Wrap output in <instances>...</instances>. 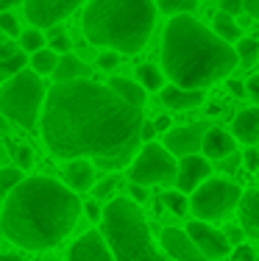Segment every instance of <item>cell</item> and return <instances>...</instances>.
Listing matches in <instances>:
<instances>
[{"label": "cell", "instance_id": "obj_1", "mask_svg": "<svg viewBox=\"0 0 259 261\" xmlns=\"http://www.w3.org/2000/svg\"><path fill=\"white\" fill-rule=\"evenodd\" d=\"M143 109L95 81H59L42 109V142L56 159H89L101 170L131 167L143 142Z\"/></svg>", "mask_w": 259, "mask_h": 261}, {"label": "cell", "instance_id": "obj_2", "mask_svg": "<svg viewBox=\"0 0 259 261\" xmlns=\"http://www.w3.org/2000/svg\"><path fill=\"white\" fill-rule=\"evenodd\" d=\"M78 214L81 200L67 184L26 178L3 203V233L22 250H48L76 228Z\"/></svg>", "mask_w": 259, "mask_h": 261}, {"label": "cell", "instance_id": "obj_3", "mask_svg": "<svg viewBox=\"0 0 259 261\" xmlns=\"http://www.w3.org/2000/svg\"><path fill=\"white\" fill-rule=\"evenodd\" d=\"M237 64V50L195 17L178 14L168 22L162 36V70L176 86L203 89L231 75Z\"/></svg>", "mask_w": 259, "mask_h": 261}, {"label": "cell", "instance_id": "obj_4", "mask_svg": "<svg viewBox=\"0 0 259 261\" xmlns=\"http://www.w3.org/2000/svg\"><path fill=\"white\" fill-rule=\"evenodd\" d=\"M156 22L153 0H89L81 31L89 45L114 53H139Z\"/></svg>", "mask_w": 259, "mask_h": 261}, {"label": "cell", "instance_id": "obj_5", "mask_svg": "<svg viewBox=\"0 0 259 261\" xmlns=\"http://www.w3.org/2000/svg\"><path fill=\"white\" fill-rule=\"evenodd\" d=\"M101 231L112 247L114 261H173L153 245L145 214L128 197H114L103 208Z\"/></svg>", "mask_w": 259, "mask_h": 261}, {"label": "cell", "instance_id": "obj_6", "mask_svg": "<svg viewBox=\"0 0 259 261\" xmlns=\"http://www.w3.org/2000/svg\"><path fill=\"white\" fill-rule=\"evenodd\" d=\"M42 100H48L42 75H36L34 70H22L20 75L3 81V92H0V109L11 122H17L20 128H36L42 114Z\"/></svg>", "mask_w": 259, "mask_h": 261}, {"label": "cell", "instance_id": "obj_7", "mask_svg": "<svg viewBox=\"0 0 259 261\" xmlns=\"http://www.w3.org/2000/svg\"><path fill=\"white\" fill-rule=\"evenodd\" d=\"M178 178V164L176 156L164 145L148 142L143 150L137 153V159L128 167V181L143 184V186H162V184H176Z\"/></svg>", "mask_w": 259, "mask_h": 261}, {"label": "cell", "instance_id": "obj_8", "mask_svg": "<svg viewBox=\"0 0 259 261\" xmlns=\"http://www.w3.org/2000/svg\"><path fill=\"white\" fill-rule=\"evenodd\" d=\"M243 200V189L231 181H220V178H209L198 189L190 195V208L198 220H220L229 211H234Z\"/></svg>", "mask_w": 259, "mask_h": 261}, {"label": "cell", "instance_id": "obj_9", "mask_svg": "<svg viewBox=\"0 0 259 261\" xmlns=\"http://www.w3.org/2000/svg\"><path fill=\"white\" fill-rule=\"evenodd\" d=\"M81 3L84 0H22V9H26V17L34 22V28H53Z\"/></svg>", "mask_w": 259, "mask_h": 261}, {"label": "cell", "instance_id": "obj_10", "mask_svg": "<svg viewBox=\"0 0 259 261\" xmlns=\"http://www.w3.org/2000/svg\"><path fill=\"white\" fill-rule=\"evenodd\" d=\"M187 233L193 236V242L201 247V253L209 261H218V258H223V256L231 253V239L226 236V231H218V228H212L209 222H203V220L190 222Z\"/></svg>", "mask_w": 259, "mask_h": 261}, {"label": "cell", "instance_id": "obj_11", "mask_svg": "<svg viewBox=\"0 0 259 261\" xmlns=\"http://www.w3.org/2000/svg\"><path fill=\"white\" fill-rule=\"evenodd\" d=\"M209 130L212 128L206 122H193V125H184V128H173L164 134V147L178 159L195 156L198 150H203V139H206Z\"/></svg>", "mask_w": 259, "mask_h": 261}, {"label": "cell", "instance_id": "obj_12", "mask_svg": "<svg viewBox=\"0 0 259 261\" xmlns=\"http://www.w3.org/2000/svg\"><path fill=\"white\" fill-rule=\"evenodd\" d=\"M67 261H114V253L103 231H86L84 236H78V242H73Z\"/></svg>", "mask_w": 259, "mask_h": 261}, {"label": "cell", "instance_id": "obj_13", "mask_svg": "<svg viewBox=\"0 0 259 261\" xmlns=\"http://www.w3.org/2000/svg\"><path fill=\"white\" fill-rule=\"evenodd\" d=\"M162 247L173 261H209L201 253V247L193 242V236L181 228H164L162 231Z\"/></svg>", "mask_w": 259, "mask_h": 261}, {"label": "cell", "instance_id": "obj_14", "mask_svg": "<svg viewBox=\"0 0 259 261\" xmlns=\"http://www.w3.org/2000/svg\"><path fill=\"white\" fill-rule=\"evenodd\" d=\"M209 175H212V164H209L206 156H184L178 161V178H176V186L184 192V195H193L195 189H198L201 184L209 181Z\"/></svg>", "mask_w": 259, "mask_h": 261}, {"label": "cell", "instance_id": "obj_15", "mask_svg": "<svg viewBox=\"0 0 259 261\" xmlns=\"http://www.w3.org/2000/svg\"><path fill=\"white\" fill-rule=\"evenodd\" d=\"M64 184L73 192H89L95 189V167L89 159H73L64 167Z\"/></svg>", "mask_w": 259, "mask_h": 261}, {"label": "cell", "instance_id": "obj_16", "mask_svg": "<svg viewBox=\"0 0 259 261\" xmlns=\"http://www.w3.org/2000/svg\"><path fill=\"white\" fill-rule=\"evenodd\" d=\"M162 103L168 109H176V111H193L203 103V89H184V86H164L162 92Z\"/></svg>", "mask_w": 259, "mask_h": 261}, {"label": "cell", "instance_id": "obj_17", "mask_svg": "<svg viewBox=\"0 0 259 261\" xmlns=\"http://www.w3.org/2000/svg\"><path fill=\"white\" fill-rule=\"evenodd\" d=\"M234 145H237V136L229 134L223 128H212L203 139V156L209 161H223L234 153Z\"/></svg>", "mask_w": 259, "mask_h": 261}, {"label": "cell", "instance_id": "obj_18", "mask_svg": "<svg viewBox=\"0 0 259 261\" xmlns=\"http://www.w3.org/2000/svg\"><path fill=\"white\" fill-rule=\"evenodd\" d=\"M240 228L245 236L259 239V189H251L240 200Z\"/></svg>", "mask_w": 259, "mask_h": 261}, {"label": "cell", "instance_id": "obj_19", "mask_svg": "<svg viewBox=\"0 0 259 261\" xmlns=\"http://www.w3.org/2000/svg\"><path fill=\"white\" fill-rule=\"evenodd\" d=\"M231 134L237 136V142L243 145H256L259 142V109H245L234 117Z\"/></svg>", "mask_w": 259, "mask_h": 261}, {"label": "cell", "instance_id": "obj_20", "mask_svg": "<svg viewBox=\"0 0 259 261\" xmlns=\"http://www.w3.org/2000/svg\"><path fill=\"white\" fill-rule=\"evenodd\" d=\"M89 72V64H84L76 53H64L59 59V67H56V81H78V78H86Z\"/></svg>", "mask_w": 259, "mask_h": 261}, {"label": "cell", "instance_id": "obj_21", "mask_svg": "<svg viewBox=\"0 0 259 261\" xmlns=\"http://www.w3.org/2000/svg\"><path fill=\"white\" fill-rule=\"evenodd\" d=\"M109 86H112V89L117 92V95L120 97H126L128 103H134V106H139V109H143V103H145V86L139 84H134V81H128V78H120V75H114L112 81H109Z\"/></svg>", "mask_w": 259, "mask_h": 261}, {"label": "cell", "instance_id": "obj_22", "mask_svg": "<svg viewBox=\"0 0 259 261\" xmlns=\"http://www.w3.org/2000/svg\"><path fill=\"white\" fill-rule=\"evenodd\" d=\"M59 59L61 56L53 50V47H42V50L31 53V70L36 72V75H53L59 67Z\"/></svg>", "mask_w": 259, "mask_h": 261}, {"label": "cell", "instance_id": "obj_23", "mask_svg": "<svg viewBox=\"0 0 259 261\" xmlns=\"http://www.w3.org/2000/svg\"><path fill=\"white\" fill-rule=\"evenodd\" d=\"M212 31L218 36H223L226 42H240V39H243V31H240L237 20H234L231 14H226V11H218V14H215Z\"/></svg>", "mask_w": 259, "mask_h": 261}, {"label": "cell", "instance_id": "obj_24", "mask_svg": "<svg viewBox=\"0 0 259 261\" xmlns=\"http://www.w3.org/2000/svg\"><path fill=\"white\" fill-rule=\"evenodd\" d=\"M137 78L145 89H153V92H162L164 89V72L159 70L156 64H139L137 67Z\"/></svg>", "mask_w": 259, "mask_h": 261}, {"label": "cell", "instance_id": "obj_25", "mask_svg": "<svg viewBox=\"0 0 259 261\" xmlns=\"http://www.w3.org/2000/svg\"><path fill=\"white\" fill-rule=\"evenodd\" d=\"M237 59H240V64H245V67H254L256 61H259V39H254V36H245V39H240L237 42Z\"/></svg>", "mask_w": 259, "mask_h": 261}, {"label": "cell", "instance_id": "obj_26", "mask_svg": "<svg viewBox=\"0 0 259 261\" xmlns=\"http://www.w3.org/2000/svg\"><path fill=\"white\" fill-rule=\"evenodd\" d=\"M26 64H31V59L26 56V50H20V53L11 56V59L0 61V75H3V81H9V78L20 75V72L26 70Z\"/></svg>", "mask_w": 259, "mask_h": 261}, {"label": "cell", "instance_id": "obj_27", "mask_svg": "<svg viewBox=\"0 0 259 261\" xmlns=\"http://www.w3.org/2000/svg\"><path fill=\"white\" fill-rule=\"evenodd\" d=\"M162 203H164V206H168V211H173L176 217H184L187 211H193V208H190V197L184 195L181 189L164 192V195H162Z\"/></svg>", "mask_w": 259, "mask_h": 261}, {"label": "cell", "instance_id": "obj_28", "mask_svg": "<svg viewBox=\"0 0 259 261\" xmlns=\"http://www.w3.org/2000/svg\"><path fill=\"white\" fill-rule=\"evenodd\" d=\"M159 9L170 17H178V14H193L198 9V0H159Z\"/></svg>", "mask_w": 259, "mask_h": 261}, {"label": "cell", "instance_id": "obj_29", "mask_svg": "<svg viewBox=\"0 0 259 261\" xmlns=\"http://www.w3.org/2000/svg\"><path fill=\"white\" fill-rule=\"evenodd\" d=\"M45 47V34L39 28H31V31H22L20 34V50L26 53H36Z\"/></svg>", "mask_w": 259, "mask_h": 261}, {"label": "cell", "instance_id": "obj_30", "mask_svg": "<svg viewBox=\"0 0 259 261\" xmlns=\"http://www.w3.org/2000/svg\"><path fill=\"white\" fill-rule=\"evenodd\" d=\"M22 181H26V178H22V172H20V170H14V167H6V170L0 172V192H3L6 197H9L11 192H14Z\"/></svg>", "mask_w": 259, "mask_h": 261}, {"label": "cell", "instance_id": "obj_31", "mask_svg": "<svg viewBox=\"0 0 259 261\" xmlns=\"http://www.w3.org/2000/svg\"><path fill=\"white\" fill-rule=\"evenodd\" d=\"M0 28L9 36H20V22H17V17L11 11H0Z\"/></svg>", "mask_w": 259, "mask_h": 261}, {"label": "cell", "instance_id": "obj_32", "mask_svg": "<svg viewBox=\"0 0 259 261\" xmlns=\"http://www.w3.org/2000/svg\"><path fill=\"white\" fill-rule=\"evenodd\" d=\"M17 156V164H20V170H31V164H34V150H31L28 145H20L14 150Z\"/></svg>", "mask_w": 259, "mask_h": 261}, {"label": "cell", "instance_id": "obj_33", "mask_svg": "<svg viewBox=\"0 0 259 261\" xmlns=\"http://www.w3.org/2000/svg\"><path fill=\"white\" fill-rule=\"evenodd\" d=\"M48 47H53L59 56H64V53H70L73 42H70V36H67V34H56V36H51V45H48Z\"/></svg>", "mask_w": 259, "mask_h": 261}, {"label": "cell", "instance_id": "obj_34", "mask_svg": "<svg viewBox=\"0 0 259 261\" xmlns=\"http://www.w3.org/2000/svg\"><path fill=\"white\" fill-rule=\"evenodd\" d=\"M117 64H120V59H117V53H114V50H112V53H101V56H98V67H101V70H106V72H112Z\"/></svg>", "mask_w": 259, "mask_h": 261}, {"label": "cell", "instance_id": "obj_35", "mask_svg": "<svg viewBox=\"0 0 259 261\" xmlns=\"http://www.w3.org/2000/svg\"><path fill=\"white\" fill-rule=\"evenodd\" d=\"M114 189H117V178H114V175H109L106 181H103V184H98L92 192H95V197H106L109 192H114Z\"/></svg>", "mask_w": 259, "mask_h": 261}, {"label": "cell", "instance_id": "obj_36", "mask_svg": "<svg viewBox=\"0 0 259 261\" xmlns=\"http://www.w3.org/2000/svg\"><path fill=\"white\" fill-rule=\"evenodd\" d=\"M218 3H220V11H226V14H231V17H237L240 11L245 9L243 0H218Z\"/></svg>", "mask_w": 259, "mask_h": 261}, {"label": "cell", "instance_id": "obj_37", "mask_svg": "<svg viewBox=\"0 0 259 261\" xmlns=\"http://www.w3.org/2000/svg\"><path fill=\"white\" fill-rule=\"evenodd\" d=\"M128 195L134 197V203H143V200H148V186H143V184H131V186H128Z\"/></svg>", "mask_w": 259, "mask_h": 261}, {"label": "cell", "instance_id": "obj_38", "mask_svg": "<svg viewBox=\"0 0 259 261\" xmlns=\"http://www.w3.org/2000/svg\"><path fill=\"white\" fill-rule=\"evenodd\" d=\"M14 53H20V47H17V45H14V42H11V39H6L3 45H0V61L11 59V56H14Z\"/></svg>", "mask_w": 259, "mask_h": 261}, {"label": "cell", "instance_id": "obj_39", "mask_svg": "<svg viewBox=\"0 0 259 261\" xmlns=\"http://www.w3.org/2000/svg\"><path fill=\"white\" fill-rule=\"evenodd\" d=\"M234 261H254V250L245 245H240L237 250H234Z\"/></svg>", "mask_w": 259, "mask_h": 261}, {"label": "cell", "instance_id": "obj_40", "mask_svg": "<svg viewBox=\"0 0 259 261\" xmlns=\"http://www.w3.org/2000/svg\"><path fill=\"white\" fill-rule=\"evenodd\" d=\"M84 211L92 217V220H103V211H101V206H98L95 200H89V203H86V206H84Z\"/></svg>", "mask_w": 259, "mask_h": 261}, {"label": "cell", "instance_id": "obj_41", "mask_svg": "<svg viewBox=\"0 0 259 261\" xmlns=\"http://www.w3.org/2000/svg\"><path fill=\"white\" fill-rule=\"evenodd\" d=\"M245 86H248V95H251V97H254V100L259 103V75H251Z\"/></svg>", "mask_w": 259, "mask_h": 261}, {"label": "cell", "instance_id": "obj_42", "mask_svg": "<svg viewBox=\"0 0 259 261\" xmlns=\"http://www.w3.org/2000/svg\"><path fill=\"white\" fill-rule=\"evenodd\" d=\"M159 130H156V125H153V122H145L143 125V142L148 145V142H153V136H156Z\"/></svg>", "mask_w": 259, "mask_h": 261}, {"label": "cell", "instance_id": "obj_43", "mask_svg": "<svg viewBox=\"0 0 259 261\" xmlns=\"http://www.w3.org/2000/svg\"><path fill=\"white\" fill-rule=\"evenodd\" d=\"M243 6L251 17H259V0H243Z\"/></svg>", "mask_w": 259, "mask_h": 261}, {"label": "cell", "instance_id": "obj_44", "mask_svg": "<svg viewBox=\"0 0 259 261\" xmlns=\"http://www.w3.org/2000/svg\"><path fill=\"white\" fill-rule=\"evenodd\" d=\"M226 236H229L231 242H240V239L245 236V231H243V228H229V231H226Z\"/></svg>", "mask_w": 259, "mask_h": 261}, {"label": "cell", "instance_id": "obj_45", "mask_svg": "<svg viewBox=\"0 0 259 261\" xmlns=\"http://www.w3.org/2000/svg\"><path fill=\"white\" fill-rule=\"evenodd\" d=\"M153 125H156V130H164V134H168V128H170V117H159V120L153 122Z\"/></svg>", "mask_w": 259, "mask_h": 261}, {"label": "cell", "instance_id": "obj_46", "mask_svg": "<svg viewBox=\"0 0 259 261\" xmlns=\"http://www.w3.org/2000/svg\"><path fill=\"white\" fill-rule=\"evenodd\" d=\"M237 161H240V156H237V153H231L229 159H223V167H226V170H234V167H237Z\"/></svg>", "mask_w": 259, "mask_h": 261}, {"label": "cell", "instance_id": "obj_47", "mask_svg": "<svg viewBox=\"0 0 259 261\" xmlns=\"http://www.w3.org/2000/svg\"><path fill=\"white\" fill-rule=\"evenodd\" d=\"M245 161H248L251 167H259V153L256 150H248V153H245Z\"/></svg>", "mask_w": 259, "mask_h": 261}, {"label": "cell", "instance_id": "obj_48", "mask_svg": "<svg viewBox=\"0 0 259 261\" xmlns=\"http://www.w3.org/2000/svg\"><path fill=\"white\" fill-rule=\"evenodd\" d=\"M17 3H22V0H0V11H9L11 6H17Z\"/></svg>", "mask_w": 259, "mask_h": 261}, {"label": "cell", "instance_id": "obj_49", "mask_svg": "<svg viewBox=\"0 0 259 261\" xmlns=\"http://www.w3.org/2000/svg\"><path fill=\"white\" fill-rule=\"evenodd\" d=\"M229 86H231V92H234V95H243V92H245V89H243V84H240V81H231Z\"/></svg>", "mask_w": 259, "mask_h": 261}, {"label": "cell", "instance_id": "obj_50", "mask_svg": "<svg viewBox=\"0 0 259 261\" xmlns=\"http://www.w3.org/2000/svg\"><path fill=\"white\" fill-rule=\"evenodd\" d=\"M0 261H20V256H14V253H3V258Z\"/></svg>", "mask_w": 259, "mask_h": 261}]
</instances>
